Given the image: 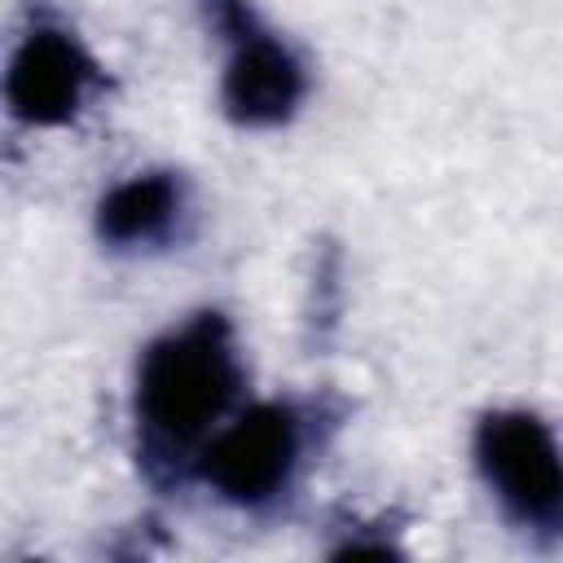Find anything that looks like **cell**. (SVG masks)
<instances>
[{"label": "cell", "instance_id": "cell-1", "mask_svg": "<svg viewBox=\"0 0 563 563\" xmlns=\"http://www.w3.org/2000/svg\"><path fill=\"white\" fill-rule=\"evenodd\" d=\"M246 365L229 312L198 308L158 330L132 369V457L150 488L172 493L194 479L202 449L238 409Z\"/></svg>", "mask_w": 563, "mask_h": 563}, {"label": "cell", "instance_id": "cell-2", "mask_svg": "<svg viewBox=\"0 0 563 563\" xmlns=\"http://www.w3.org/2000/svg\"><path fill=\"white\" fill-rule=\"evenodd\" d=\"M321 427H330V413L290 396L238 405L202 449L194 479L242 515H277L295 497Z\"/></svg>", "mask_w": 563, "mask_h": 563}, {"label": "cell", "instance_id": "cell-3", "mask_svg": "<svg viewBox=\"0 0 563 563\" xmlns=\"http://www.w3.org/2000/svg\"><path fill=\"white\" fill-rule=\"evenodd\" d=\"M471 462L497 515L532 545H563V444L519 405L484 409L471 427Z\"/></svg>", "mask_w": 563, "mask_h": 563}, {"label": "cell", "instance_id": "cell-4", "mask_svg": "<svg viewBox=\"0 0 563 563\" xmlns=\"http://www.w3.org/2000/svg\"><path fill=\"white\" fill-rule=\"evenodd\" d=\"M202 26L224 48L220 110L242 132L286 128L308 101V66L251 0H198Z\"/></svg>", "mask_w": 563, "mask_h": 563}, {"label": "cell", "instance_id": "cell-5", "mask_svg": "<svg viewBox=\"0 0 563 563\" xmlns=\"http://www.w3.org/2000/svg\"><path fill=\"white\" fill-rule=\"evenodd\" d=\"M106 92V66L62 18H31L4 66L9 119L31 132L70 128Z\"/></svg>", "mask_w": 563, "mask_h": 563}, {"label": "cell", "instance_id": "cell-6", "mask_svg": "<svg viewBox=\"0 0 563 563\" xmlns=\"http://www.w3.org/2000/svg\"><path fill=\"white\" fill-rule=\"evenodd\" d=\"M194 216L189 180L176 167H145L114 180L92 211V233L110 255H154L185 242Z\"/></svg>", "mask_w": 563, "mask_h": 563}]
</instances>
